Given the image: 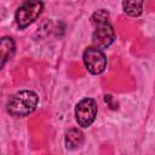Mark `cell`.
<instances>
[{
  "mask_svg": "<svg viewBox=\"0 0 155 155\" xmlns=\"http://www.w3.org/2000/svg\"><path fill=\"white\" fill-rule=\"evenodd\" d=\"M91 23L94 27L92 34V42L94 47L103 50L108 48L115 40V30L109 22V12L104 8H99L91 16Z\"/></svg>",
  "mask_w": 155,
  "mask_h": 155,
  "instance_id": "1",
  "label": "cell"
},
{
  "mask_svg": "<svg viewBox=\"0 0 155 155\" xmlns=\"http://www.w3.org/2000/svg\"><path fill=\"white\" fill-rule=\"evenodd\" d=\"M38 103L39 97L34 91L22 90L10 97L6 104V110L13 117H24L36 109Z\"/></svg>",
  "mask_w": 155,
  "mask_h": 155,
  "instance_id": "2",
  "label": "cell"
},
{
  "mask_svg": "<svg viewBox=\"0 0 155 155\" xmlns=\"http://www.w3.org/2000/svg\"><path fill=\"white\" fill-rule=\"evenodd\" d=\"M44 10V2L41 1H24L15 12V21L19 29L29 27L41 15Z\"/></svg>",
  "mask_w": 155,
  "mask_h": 155,
  "instance_id": "3",
  "label": "cell"
},
{
  "mask_svg": "<svg viewBox=\"0 0 155 155\" xmlns=\"http://www.w3.org/2000/svg\"><path fill=\"white\" fill-rule=\"evenodd\" d=\"M98 111L97 102L93 98H84L75 105V120L82 128L90 127L96 120Z\"/></svg>",
  "mask_w": 155,
  "mask_h": 155,
  "instance_id": "4",
  "label": "cell"
},
{
  "mask_svg": "<svg viewBox=\"0 0 155 155\" xmlns=\"http://www.w3.org/2000/svg\"><path fill=\"white\" fill-rule=\"evenodd\" d=\"M82 61L88 73L92 75L102 74L107 68V57L102 50L90 46L82 53Z\"/></svg>",
  "mask_w": 155,
  "mask_h": 155,
  "instance_id": "5",
  "label": "cell"
},
{
  "mask_svg": "<svg viewBox=\"0 0 155 155\" xmlns=\"http://www.w3.org/2000/svg\"><path fill=\"white\" fill-rule=\"evenodd\" d=\"M16 51V44L13 41L12 38L10 36H4L1 38V42H0V53H1V68H4L5 63L11 59L15 54Z\"/></svg>",
  "mask_w": 155,
  "mask_h": 155,
  "instance_id": "6",
  "label": "cell"
},
{
  "mask_svg": "<svg viewBox=\"0 0 155 155\" xmlns=\"http://www.w3.org/2000/svg\"><path fill=\"white\" fill-rule=\"evenodd\" d=\"M64 140H65L67 149L73 150V149H76L79 147H81L82 143H84V140H85V138H84V133L80 130H78V128H70L65 133Z\"/></svg>",
  "mask_w": 155,
  "mask_h": 155,
  "instance_id": "7",
  "label": "cell"
},
{
  "mask_svg": "<svg viewBox=\"0 0 155 155\" xmlns=\"http://www.w3.org/2000/svg\"><path fill=\"white\" fill-rule=\"evenodd\" d=\"M124 12L131 17H138L143 12V2L142 1H124L122 2Z\"/></svg>",
  "mask_w": 155,
  "mask_h": 155,
  "instance_id": "8",
  "label": "cell"
}]
</instances>
